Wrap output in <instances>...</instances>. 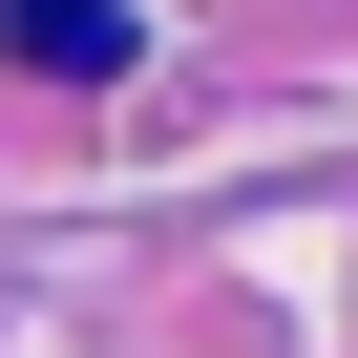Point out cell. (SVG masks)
<instances>
[{
    "label": "cell",
    "mask_w": 358,
    "mask_h": 358,
    "mask_svg": "<svg viewBox=\"0 0 358 358\" xmlns=\"http://www.w3.org/2000/svg\"><path fill=\"white\" fill-rule=\"evenodd\" d=\"M22 64H43V85H106V64H127V0H22Z\"/></svg>",
    "instance_id": "cell-1"
}]
</instances>
